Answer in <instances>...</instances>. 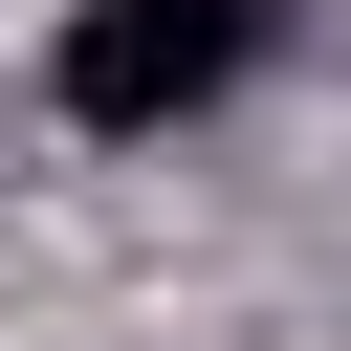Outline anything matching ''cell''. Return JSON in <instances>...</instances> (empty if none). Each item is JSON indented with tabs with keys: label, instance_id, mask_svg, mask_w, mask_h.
<instances>
[{
	"label": "cell",
	"instance_id": "1",
	"mask_svg": "<svg viewBox=\"0 0 351 351\" xmlns=\"http://www.w3.org/2000/svg\"><path fill=\"white\" fill-rule=\"evenodd\" d=\"M241 44H263V0H66V44H44V110L132 154V132L219 110V88H241Z\"/></svg>",
	"mask_w": 351,
	"mask_h": 351
}]
</instances>
